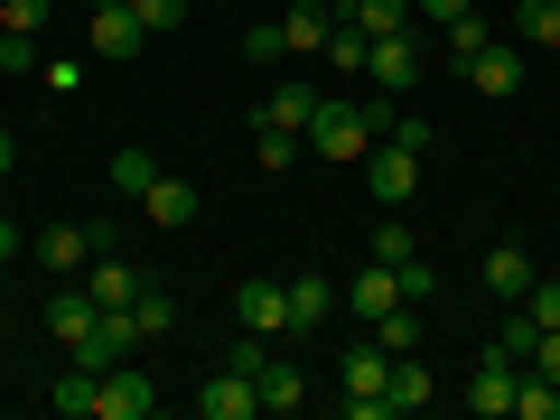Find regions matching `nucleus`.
Masks as SVG:
<instances>
[{
    "label": "nucleus",
    "mask_w": 560,
    "mask_h": 420,
    "mask_svg": "<svg viewBox=\"0 0 560 420\" xmlns=\"http://www.w3.org/2000/svg\"><path fill=\"white\" fill-rule=\"evenodd\" d=\"M374 140H383L374 103H337V94H327L318 121H308V150H318V160H346V168H364V150H374Z\"/></svg>",
    "instance_id": "1"
},
{
    "label": "nucleus",
    "mask_w": 560,
    "mask_h": 420,
    "mask_svg": "<svg viewBox=\"0 0 560 420\" xmlns=\"http://www.w3.org/2000/svg\"><path fill=\"white\" fill-rule=\"evenodd\" d=\"M121 224H47V234H28V253L47 261V280H75L94 253H113Z\"/></svg>",
    "instance_id": "2"
},
{
    "label": "nucleus",
    "mask_w": 560,
    "mask_h": 420,
    "mask_svg": "<svg viewBox=\"0 0 560 420\" xmlns=\"http://www.w3.org/2000/svg\"><path fill=\"white\" fill-rule=\"evenodd\" d=\"M420 160H430V150H411V140H374V150H364V187H374L383 215L420 197Z\"/></svg>",
    "instance_id": "3"
},
{
    "label": "nucleus",
    "mask_w": 560,
    "mask_h": 420,
    "mask_svg": "<svg viewBox=\"0 0 560 420\" xmlns=\"http://www.w3.org/2000/svg\"><path fill=\"white\" fill-rule=\"evenodd\" d=\"M150 47V28L131 20V0H94V20H84V57L94 66H131Z\"/></svg>",
    "instance_id": "4"
},
{
    "label": "nucleus",
    "mask_w": 560,
    "mask_h": 420,
    "mask_svg": "<svg viewBox=\"0 0 560 420\" xmlns=\"http://www.w3.org/2000/svg\"><path fill=\"white\" fill-rule=\"evenodd\" d=\"M150 411H160V383L140 374L131 355H121L113 374H94V420H150Z\"/></svg>",
    "instance_id": "5"
},
{
    "label": "nucleus",
    "mask_w": 560,
    "mask_h": 420,
    "mask_svg": "<svg viewBox=\"0 0 560 420\" xmlns=\"http://www.w3.org/2000/svg\"><path fill=\"white\" fill-rule=\"evenodd\" d=\"M94 327H103V308H94V290H84V280H75V290H66V280H57V290H47V337H57L66 355H75V346L94 337Z\"/></svg>",
    "instance_id": "6"
},
{
    "label": "nucleus",
    "mask_w": 560,
    "mask_h": 420,
    "mask_svg": "<svg viewBox=\"0 0 560 420\" xmlns=\"http://www.w3.org/2000/svg\"><path fill=\"white\" fill-rule=\"evenodd\" d=\"M140 215L160 224V234H187V224L206 215V197H197V178H168V168H160V178H150V197H140Z\"/></svg>",
    "instance_id": "7"
},
{
    "label": "nucleus",
    "mask_w": 560,
    "mask_h": 420,
    "mask_svg": "<svg viewBox=\"0 0 560 420\" xmlns=\"http://www.w3.org/2000/svg\"><path fill=\"white\" fill-rule=\"evenodd\" d=\"M197 420H261V383L253 374H206V393H197Z\"/></svg>",
    "instance_id": "8"
},
{
    "label": "nucleus",
    "mask_w": 560,
    "mask_h": 420,
    "mask_svg": "<svg viewBox=\"0 0 560 420\" xmlns=\"http://www.w3.org/2000/svg\"><path fill=\"white\" fill-rule=\"evenodd\" d=\"M234 327H253V337H290V290H280V280H243V290H234Z\"/></svg>",
    "instance_id": "9"
},
{
    "label": "nucleus",
    "mask_w": 560,
    "mask_h": 420,
    "mask_svg": "<svg viewBox=\"0 0 560 420\" xmlns=\"http://www.w3.org/2000/svg\"><path fill=\"white\" fill-rule=\"evenodd\" d=\"M364 84H383V94H411V84H420V38H411V28H401V38H374Z\"/></svg>",
    "instance_id": "10"
},
{
    "label": "nucleus",
    "mask_w": 560,
    "mask_h": 420,
    "mask_svg": "<svg viewBox=\"0 0 560 420\" xmlns=\"http://www.w3.org/2000/svg\"><path fill=\"white\" fill-rule=\"evenodd\" d=\"M84 290H94V308H131L140 290H150V280H140L131 261H121V243H113V253H94V261H84Z\"/></svg>",
    "instance_id": "11"
},
{
    "label": "nucleus",
    "mask_w": 560,
    "mask_h": 420,
    "mask_svg": "<svg viewBox=\"0 0 560 420\" xmlns=\"http://www.w3.org/2000/svg\"><path fill=\"white\" fill-rule=\"evenodd\" d=\"M458 75L477 84V94H514V84H523V47H514V38H486L477 57L458 66Z\"/></svg>",
    "instance_id": "12"
},
{
    "label": "nucleus",
    "mask_w": 560,
    "mask_h": 420,
    "mask_svg": "<svg viewBox=\"0 0 560 420\" xmlns=\"http://www.w3.org/2000/svg\"><path fill=\"white\" fill-rule=\"evenodd\" d=\"M327 318H337V280L300 271V280H290V337H308V327H327Z\"/></svg>",
    "instance_id": "13"
},
{
    "label": "nucleus",
    "mask_w": 560,
    "mask_h": 420,
    "mask_svg": "<svg viewBox=\"0 0 560 420\" xmlns=\"http://www.w3.org/2000/svg\"><path fill=\"white\" fill-rule=\"evenodd\" d=\"M514 374H523V364H477V383H467V411H477V420H514Z\"/></svg>",
    "instance_id": "14"
},
{
    "label": "nucleus",
    "mask_w": 560,
    "mask_h": 420,
    "mask_svg": "<svg viewBox=\"0 0 560 420\" xmlns=\"http://www.w3.org/2000/svg\"><path fill=\"white\" fill-rule=\"evenodd\" d=\"M533 280H541V271H533V253H523V243H495V253H486V290H495L504 308H514Z\"/></svg>",
    "instance_id": "15"
},
{
    "label": "nucleus",
    "mask_w": 560,
    "mask_h": 420,
    "mask_svg": "<svg viewBox=\"0 0 560 420\" xmlns=\"http://www.w3.org/2000/svg\"><path fill=\"white\" fill-rule=\"evenodd\" d=\"M383 383H393V355H383L374 337H355V346H346V401H374Z\"/></svg>",
    "instance_id": "16"
},
{
    "label": "nucleus",
    "mask_w": 560,
    "mask_h": 420,
    "mask_svg": "<svg viewBox=\"0 0 560 420\" xmlns=\"http://www.w3.org/2000/svg\"><path fill=\"white\" fill-rule=\"evenodd\" d=\"M261 411H280V420H290V411H300V401H308V374H300V364H280V355H261Z\"/></svg>",
    "instance_id": "17"
},
{
    "label": "nucleus",
    "mask_w": 560,
    "mask_h": 420,
    "mask_svg": "<svg viewBox=\"0 0 560 420\" xmlns=\"http://www.w3.org/2000/svg\"><path fill=\"white\" fill-rule=\"evenodd\" d=\"M337 300H355V318H383V308H401L393 261H364V271H355V290H337Z\"/></svg>",
    "instance_id": "18"
},
{
    "label": "nucleus",
    "mask_w": 560,
    "mask_h": 420,
    "mask_svg": "<svg viewBox=\"0 0 560 420\" xmlns=\"http://www.w3.org/2000/svg\"><path fill=\"white\" fill-rule=\"evenodd\" d=\"M430 393H440V383H430V364H420V355H393V383H383L393 420H401V411H430Z\"/></svg>",
    "instance_id": "19"
},
{
    "label": "nucleus",
    "mask_w": 560,
    "mask_h": 420,
    "mask_svg": "<svg viewBox=\"0 0 560 420\" xmlns=\"http://www.w3.org/2000/svg\"><path fill=\"white\" fill-rule=\"evenodd\" d=\"M337 20H355L364 38H401V28H420V20H411V0H346Z\"/></svg>",
    "instance_id": "20"
},
{
    "label": "nucleus",
    "mask_w": 560,
    "mask_h": 420,
    "mask_svg": "<svg viewBox=\"0 0 560 420\" xmlns=\"http://www.w3.org/2000/svg\"><path fill=\"white\" fill-rule=\"evenodd\" d=\"M533 346H541V327H533V318H523V300H514V308H504V337H495V346H486V355H477V364H533Z\"/></svg>",
    "instance_id": "21"
},
{
    "label": "nucleus",
    "mask_w": 560,
    "mask_h": 420,
    "mask_svg": "<svg viewBox=\"0 0 560 420\" xmlns=\"http://www.w3.org/2000/svg\"><path fill=\"white\" fill-rule=\"evenodd\" d=\"M327 28H337V10H318V0H290L280 10V47H327Z\"/></svg>",
    "instance_id": "22"
},
{
    "label": "nucleus",
    "mask_w": 560,
    "mask_h": 420,
    "mask_svg": "<svg viewBox=\"0 0 560 420\" xmlns=\"http://www.w3.org/2000/svg\"><path fill=\"white\" fill-rule=\"evenodd\" d=\"M318 103H327V94H308V84H280V94L261 103V121H280V131H300V140H308V121H318Z\"/></svg>",
    "instance_id": "23"
},
{
    "label": "nucleus",
    "mask_w": 560,
    "mask_h": 420,
    "mask_svg": "<svg viewBox=\"0 0 560 420\" xmlns=\"http://www.w3.org/2000/svg\"><path fill=\"white\" fill-rule=\"evenodd\" d=\"M514 47H560V0H514Z\"/></svg>",
    "instance_id": "24"
},
{
    "label": "nucleus",
    "mask_w": 560,
    "mask_h": 420,
    "mask_svg": "<svg viewBox=\"0 0 560 420\" xmlns=\"http://www.w3.org/2000/svg\"><path fill=\"white\" fill-rule=\"evenodd\" d=\"M514 420H560V383L523 364V374H514Z\"/></svg>",
    "instance_id": "25"
},
{
    "label": "nucleus",
    "mask_w": 560,
    "mask_h": 420,
    "mask_svg": "<svg viewBox=\"0 0 560 420\" xmlns=\"http://www.w3.org/2000/svg\"><path fill=\"white\" fill-rule=\"evenodd\" d=\"M318 57L337 66V75H364V57H374V38H364L355 20H337V28H327V47H318Z\"/></svg>",
    "instance_id": "26"
},
{
    "label": "nucleus",
    "mask_w": 560,
    "mask_h": 420,
    "mask_svg": "<svg viewBox=\"0 0 560 420\" xmlns=\"http://www.w3.org/2000/svg\"><path fill=\"white\" fill-rule=\"evenodd\" d=\"M150 178H160V160H150V150H113V197H150Z\"/></svg>",
    "instance_id": "27"
},
{
    "label": "nucleus",
    "mask_w": 560,
    "mask_h": 420,
    "mask_svg": "<svg viewBox=\"0 0 560 420\" xmlns=\"http://www.w3.org/2000/svg\"><path fill=\"white\" fill-rule=\"evenodd\" d=\"M374 346H383V355H420V318H411V300L374 318Z\"/></svg>",
    "instance_id": "28"
},
{
    "label": "nucleus",
    "mask_w": 560,
    "mask_h": 420,
    "mask_svg": "<svg viewBox=\"0 0 560 420\" xmlns=\"http://www.w3.org/2000/svg\"><path fill=\"white\" fill-rule=\"evenodd\" d=\"M486 38H495V28H486L477 10H458V20H440V47H448V66H467V57H477Z\"/></svg>",
    "instance_id": "29"
},
{
    "label": "nucleus",
    "mask_w": 560,
    "mask_h": 420,
    "mask_svg": "<svg viewBox=\"0 0 560 420\" xmlns=\"http://www.w3.org/2000/svg\"><path fill=\"white\" fill-rule=\"evenodd\" d=\"M253 160H261V168L280 178V168L300 160V131H280V121H253Z\"/></svg>",
    "instance_id": "30"
},
{
    "label": "nucleus",
    "mask_w": 560,
    "mask_h": 420,
    "mask_svg": "<svg viewBox=\"0 0 560 420\" xmlns=\"http://www.w3.org/2000/svg\"><path fill=\"white\" fill-rule=\"evenodd\" d=\"M411 253H420V234L401 224V206H393V215L374 224V261H411Z\"/></svg>",
    "instance_id": "31"
},
{
    "label": "nucleus",
    "mask_w": 560,
    "mask_h": 420,
    "mask_svg": "<svg viewBox=\"0 0 560 420\" xmlns=\"http://www.w3.org/2000/svg\"><path fill=\"white\" fill-rule=\"evenodd\" d=\"M131 20L150 28V38H168V28H187V0H131Z\"/></svg>",
    "instance_id": "32"
},
{
    "label": "nucleus",
    "mask_w": 560,
    "mask_h": 420,
    "mask_svg": "<svg viewBox=\"0 0 560 420\" xmlns=\"http://www.w3.org/2000/svg\"><path fill=\"white\" fill-rule=\"evenodd\" d=\"M57 411H66V420H94V374H84V364L57 383Z\"/></svg>",
    "instance_id": "33"
},
{
    "label": "nucleus",
    "mask_w": 560,
    "mask_h": 420,
    "mask_svg": "<svg viewBox=\"0 0 560 420\" xmlns=\"http://www.w3.org/2000/svg\"><path fill=\"white\" fill-rule=\"evenodd\" d=\"M0 75H38V38H20V28H0Z\"/></svg>",
    "instance_id": "34"
},
{
    "label": "nucleus",
    "mask_w": 560,
    "mask_h": 420,
    "mask_svg": "<svg viewBox=\"0 0 560 420\" xmlns=\"http://www.w3.org/2000/svg\"><path fill=\"white\" fill-rule=\"evenodd\" d=\"M47 10H57V0H0V28H20V38H38V28H47Z\"/></svg>",
    "instance_id": "35"
},
{
    "label": "nucleus",
    "mask_w": 560,
    "mask_h": 420,
    "mask_svg": "<svg viewBox=\"0 0 560 420\" xmlns=\"http://www.w3.org/2000/svg\"><path fill=\"white\" fill-rule=\"evenodd\" d=\"M393 280H401V300H411V308L430 300V290H440V271H430V261H420V253H411V261H393Z\"/></svg>",
    "instance_id": "36"
},
{
    "label": "nucleus",
    "mask_w": 560,
    "mask_h": 420,
    "mask_svg": "<svg viewBox=\"0 0 560 420\" xmlns=\"http://www.w3.org/2000/svg\"><path fill=\"white\" fill-rule=\"evenodd\" d=\"M523 318H533V327H560V280H533V290H523Z\"/></svg>",
    "instance_id": "37"
},
{
    "label": "nucleus",
    "mask_w": 560,
    "mask_h": 420,
    "mask_svg": "<svg viewBox=\"0 0 560 420\" xmlns=\"http://www.w3.org/2000/svg\"><path fill=\"white\" fill-rule=\"evenodd\" d=\"M243 57H253V66H271V57H290V47H280V20H271V28H243Z\"/></svg>",
    "instance_id": "38"
},
{
    "label": "nucleus",
    "mask_w": 560,
    "mask_h": 420,
    "mask_svg": "<svg viewBox=\"0 0 560 420\" xmlns=\"http://www.w3.org/2000/svg\"><path fill=\"white\" fill-rule=\"evenodd\" d=\"M533 374H551V383H560V327H541V346H533Z\"/></svg>",
    "instance_id": "39"
},
{
    "label": "nucleus",
    "mask_w": 560,
    "mask_h": 420,
    "mask_svg": "<svg viewBox=\"0 0 560 420\" xmlns=\"http://www.w3.org/2000/svg\"><path fill=\"white\" fill-rule=\"evenodd\" d=\"M467 0H411V20H458Z\"/></svg>",
    "instance_id": "40"
},
{
    "label": "nucleus",
    "mask_w": 560,
    "mask_h": 420,
    "mask_svg": "<svg viewBox=\"0 0 560 420\" xmlns=\"http://www.w3.org/2000/svg\"><path fill=\"white\" fill-rule=\"evenodd\" d=\"M20 253H28V234H20L10 215H0V261H20Z\"/></svg>",
    "instance_id": "41"
},
{
    "label": "nucleus",
    "mask_w": 560,
    "mask_h": 420,
    "mask_svg": "<svg viewBox=\"0 0 560 420\" xmlns=\"http://www.w3.org/2000/svg\"><path fill=\"white\" fill-rule=\"evenodd\" d=\"M10 160H20V140H10V121H0V178H10Z\"/></svg>",
    "instance_id": "42"
}]
</instances>
